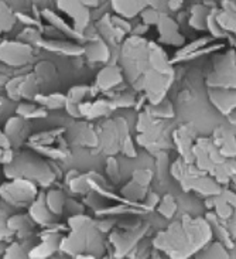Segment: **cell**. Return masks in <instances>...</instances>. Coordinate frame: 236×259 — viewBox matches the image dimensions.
<instances>
[{
  "instance_id": "50",
  "label": "cell",
  "mask_w": 236,
  "mask_h": 259,
  "mask_svg": "<svg viewBox=\"0 0 236 259\" xmlns=\"http://www.w3.org/2000/svg\"><path fill=\"white\" fill-rule=\"evenodd\" d=\"M16 20H21L24 24H27V26H34V27H41V24L38 23L37 20H34V19H31V17H28V16H26V14H16Z\"/></svg>"
},
{
  "instance_id": "18",
  "label": "cell",
  "mask_w": 236,
  "mask_h": 259,
  "mask_svg": "<svg viewBox=\"0 0 236 259\" xmlns=\"http://www.w3.org/2000/svg\"><path fill=\"white\" fill-rule=\"evenodd\" d=\"M208 98L211 104L225 116L235 111L236 92L233 88H208Z\"/></svg>"
},
{
  "instance_id": "49",
  "label": "cell",
  "mask_w": 236,
  "mask_h": 259,
  "mask_svg": "<svg viewBox=\"0 0 236 259\" xmlns=\"http://www.w3.org/2000/svg\"><path fill=\"white\" fill-rule=\"evenodd\" d=\"M120 152L126 156H129V157H136V150H134V145H133V140L132 138L127 135L123 140V143H122V149H120Z\"/></svg>"
},
{
  "instance_id": "54",
  "label": "cell",
  "mask_w": 236,
  "mask_h": 259,
  "mask_svg": "<svg viewBox=\"0 0 236 259\" xmlns=\"http://www.w3.org/2000/svg\"><path fill=\"white\" fill-rule=\"evenodd\" d=\"M47 2H50V0H34V3H37V5H44Z\"/></svg>"
},
{
  "instance_id": "28",
  "label": "cell",
  "mask_w": 236,
  "mask_h": 259,
  "mask_svg": "<svg viewBox=\"0 0 236 259\" xmlns=\"http://www.w3.org/2000/svg\"><path fill=\"white\" fill-rule=\"evenodd\" d=\"M41 16L45 20L49 21L53 27H56L58 31H61V33H64L65 35H68L71 38H75V40H85L83 35L78 34L77 31L74 30V27H70L68 23L64 20V19H61L56 12H53V10H50V9H42Z\"/></svg>"
},
{
  "instance_id": "31",
  "label": "cell",
  "mask_w": 236,
  "mask_h": 259,
  "mask_svg": "<svg viewBox=\"0 0 236 259\" xmlns=\"http://www.w3.org/2000/svg\"><path fill=\"white\" fill-rule=\"evenodd\" d=\"M209 7L205 5H195L191 9V14H190V26L195 30H207V17L209 13Z\"/></svg>"
},
{
  "instance_id": "40",
  "label": "cell",
  "mask_w": 236,
  "mask_h": 259,
  "mask_svg": "<svg viewBox=\"0 0 236 259\" xmlns=\"http://www.w3.org/2000/svg\"><path fill=\"white\" fill-rule=\"evenodd\" d=\"M216 9H211L207 17V30L211 33V37H215V38H226L229 37V33L223 31L222 28L218 26V23L215 20Z\"/></svg>"
},
{
  "instance_id": "17",
  "label": "cell",
  "mask_w": 236,
  "mask_h": 259,
  "mask_svg": "<svg viewBox=\"0 0 236 259\" xmlns=\"http://www.w3.org/2000/svg\"><path fill=\"white\" fill-rule=\"evenodd\" d=\"M63 234L57 231H49L42 234L41 242L38 245H33L28 251V258H50L53 253L60 249V244L63 239Z\"/></svg>"
},
{
  "instance_id": "22",
  "label": "cell",
  "mask_w": 236,
  "mask_h": 259,
  "mask_svg": "<svg viewBox=\"0 0 236 259\" xmlns=\"http://www.w3.org/2000/svg\"><path fill=\"white\" fill-rule=\"evenodd\" d=\"M7 227L19 239H28L34 231L35 223L28 214H10L7 218Z\"/></svg>"
},
{
  "instance_id": "27",
  "label": "cell",
  "mask_w": 236,
  "mask_h": 259,
  "mask_svg": "<svg viewBox=\"0 0 236 259\" xmlns=\"http://www.w3.org/2000/svg\"><path fill=\"white\" fill-rule=\"evenodd\" d=\"M115 109V106L112 104V101H95V102H86L79 104V113L81 116H86L89 119H95V118H101L104 115H108Z\"/></svg>"
},
{
  "instance_id": "41",
  "label": "cell",
  "mask_w": 236,
  "mask_h": 259,
  "mask_svg": "<svg viewBox=\"0 0 236 259\" xmlns=\"http://www.w3.org/2000/svg\"><path fill=\"white\" fill-rule=\"evenodd\" d=\"M177 211V203L175 198L171 194H166L163 197V200L159 203V212L164 218H173V215Z\"/></svg>"
},
{
  "instance_id": "32",
  "label": "cell",
  "mask_w": 236,
  "mask_h": 259,
  "mask_svg": "<svg viewBox=\"0 0 236 259\" xmlns=\"http://www.w3.org/2000/svg\"><path fill=\"white\" fill-rule=\"evenodd\" d=\"M146 186H141L137 182L134 180H130V182L126 184L125 187L122 189V196L125 197L127 201H132V203H139V201H143L146 198Z\"/></svg>"
},
{
  "instance_id": "30",
  "label": "cell",
  "mask_w": 236,
  "mask_h": 259,
  "mask_svg": "<svg viewBox=\"0 0 236 259\" xmlns=\"http://www.w3.org/2000/svg\"><path fill=\"white\" fill-rule=\"evenodd\" d=\"M33 246V242L30 239H20L10 242L6 246V251L3 253V258L6 259H17V258H28V251Z\"/></svg>"
},
{
  "instance_id": "53",
  "label": "cell",
  "mask_w": 236,
  "mask_h": 259,
  "mask_svg": "<svg viewBox=\"0 0 236 259\" xmlns=\"http://www.w3.org/2000/svg\"><path fill=\"white\" fill-rule=\"evenodd\" d=\"M182 5V0H168V6L171 9H178Z\"/></svg>"
},
{
  "instance_id": "33",
  "label": "cell",
  "mask_w": 236,
  "mask_h": 259,
  "mask_svg": "<svg viewBox=\"0 0 236 259\" xmlns=\"http://www.w3.org/2000/svg\"><path fill=\"white\" fill-rule=\"evenodd\" d=\"M65 196L61 190H50L49 193L45 194V203L49 205L50 211L60 217L64 212V205H65Z\"/></svg>"
},
{
  "instance_id": "9",
  "label": "cell",
  "mask_w": 236,
  "mask_h": 259,
  "mask_svg": "<svg viewBox=\"0 0 236 259\" xmlns=\"http://www.w3.org/2000/svg\"><path fill=\"white\" fill-rule=\"evenodd\" d=\"M137 131L139 143L149 150L154 152L167 146L166 126L163 123V119H157L147 112H141L137 122Z\"/></svg>"
},
{
  "instance_id": "47",
  "label": "cell",
  "mask_w": 236,
  "mask_h": 259,
  "mask_svg": "<svg viewBox=\"0 0 236 259\" xmlns=\"http://www.w3.org/2000/svg\"><path fill=\"white\" fill-rule=\"evenodd\" d=\"M37 108H38V106L34 105V104H30V102H21V104H19L17 108H16V113H17L19 116H21V118H26V119H28V118H30V115L34 112Z\"/></svg>"
},
{
  "instance_id": "37",
  "label": "cell",
  "mask_w": 236,
  "mask_h": 259,
  "mask_svg": "<svg viewBox=\"0 0 236 259\" xmlns=\"http://www.w3.org/2000/svg\"><path fill=\"white\" fill-rule=\"evenodd\" d=\"M16 23V14L10 6H7L3 0H0V34L7 33L13 28Z\"/></svg>"
},
{
  "instance_id": "16",
  "label": "cell",
  "mask_w": 236,
  "mask_h": 259,
  "mask_svg": "<svg viewBox=\"0 0 236 259\" xmlns=\"http://www.w3.org/2000/svg\"><path fill=\"white\" fill-rule=\"evenodd\" d=\"M3 132L10 142L12 147H20L26 140L30 138V125L26 118L21 116H13L7 120Z\"/></svg>"
},
{
  "instance_id": "43",
  "label": "cell",
  "mask_w": 236,
  "mask_h": 259,
  "mask_svg": "<svg viewBox=\"0 0 236 259\" xmlns=\"http://www.w3.org/2000/svg\"><path fill=\"white\" fill-rule=\"evenodd\" d=\"M35 78L42 79V81H49L56 77V65L49 63V61H42L35 67Z\"/></svg>"
},
{
  "instance_id": "5",
  "label": "cell",
  "mask_w": 236,
  "mask_h": 259,
  "mask_svg": "<svg viewBox=\"0 0 236 259\" xmlns=\"http://www.w3.org/2000/svg\"><path fill=\"white\" fill-rule=\"evenodd\" d=\"M193 157L197 167L214 177L219 184H226L235 176V159L223 157L208 138L195 139Z\"/></svg>"
},
{
  "instance_id": "45",
  "label": "cell",
  "mask_w": 236,
  "mask_h": 259,
  "mask_svg": "<svg viewBox=\"0 0 236 259\" xmlns=\"http://www.w3.org/2000/svg\"><path fill=\"white\" fill-rule=\"evenodd\" d=\"M152 176H153V173L149 170V168H140V170H136L134 173H133V177L132 180H134V182H137L139 184H141V186H149V183H150V180H152Z\"/></svg>"
},
{
  "instance_id": "48",
  "label": "cell",
  "mask_w": 236,
  "mask_h": 259,
  "mask_svg": "<svg viewBox=\"0 0 236 259\" xmlns=\"http://www.w3.org/2000/svg\"><path fill=\"white\" fill-rule=\"evenodd\" d=\"M106 168H108V175H109V177L112 179V182L118 183L119 179H120V175H119L118 171V161L115 160L113 157H111V159L108 160Z\"/></svg>"
},
{
  "instance_id": "51",
  "label": "cell",
  "mask_w": 236,
  "mask_h": 259,
  "mask_svg": "<svg viewBox=\"0 0 236 259\" xmlns=\"http://www.w3.org/2000/svg\"><path fill=\"white\" fill-rule=\"evenodd\" d=\"M115 224H116V221H115V220H105V221L97 223L98 228H99V231L102 232V234H105V232H108V231H111Z\"/></svg>"
},
{
  "instance_id": "6",
  "label": "cell",
  "mask_w": 236,
  "mask_h": 259,
  "mask_svg": "<svg viewBox=\"0 0 236 259\" xmlns=\"http://www.w3.org/2000/svg\"><path fill=\"white\" fill-rule=\"evenodd\" d=\"M171 175L180 182L181 187L185 191H194L204 197H215L222 191L221 184L214 177L200 170L194 163H187L181 157L173 163Z\"/></svg>"
},
{
  "instance_id": "29",
  "label": "cell",
  "mask_w": 236,
  "mask_h": 259,
  "mask_svg": "<svg viewBox=\"0 0 236 259\" xmlns=\"http://www.w3.org/2000/svg\"><path fill=\"white\" fill-rule=\"evenodd\" d=\"M195 258H207V259H225L229 258L230 255L226 252V248L223 245L222 242H218V241H209L208 244L205 246H202L201 249L194 255Z\"/></svg>"
},
{
  "instance_id": "55",
  "label": "cell",
  "mask_w": 236,
  "mask_h": 259,
  "mask_svg": "<svg viewBox=\"0 0 236 259\" xmlns=\"http://www.w3.org/2000/svg\"><path fill=\"white\" fill-rule=\"evenodd\" d=\"M0 105H2V99H0Z\"/></svg>"
},
{
  "instance_id": "12",
  "label": "cell",
  "mask_w": 236,
  "mask_h": 259,
  "mask_svg": "<svg viewBox=\"0 0 236 259\" xmlns=\"http://www.w3.org/2000/svg\"><path fill=\"white\" fill-rule=\"evenodd\" d=\"M33 58L31 46L24 41H0V63L9 67H24Z\"/></svg>"
},
{
  "instance_id": "19",
  "label": "cell",
  "mask_w": 236,
  "mask_h": 259,
  "mask_svg": "<svg viewBox=\"0 0 236 259\" xmlns=\"http://www.w3.org/2000/svg\"><path fill=\"white\" fill-rule=\"evenodd\" d=\"M211 140L223 157L235 159V125L216 127Z\"/></svg>"
},
{
  "instance_id": "23",
  "label": "cell",
  "mask_w": 236,
  "mask_h": 259,
  "mask_svg": "<svg viewBox=\"0 0 236 259\" xmlns=\"http://www.w3.org/2000/svg\"><path fill=\"white\" fill-rule=\"evenodd\" d=\"M82 54H85L86 58L92 63H106L111 58V50L108 47V44L99 37L92 38L90 41L85 44V47H82Z\"/></svg>"
},
{
  "instance_id": "38",
  "label": "cell",
  "mask_w": 236,
  "mask_h": 259,
  "mask_svg": "<svg viewBox=\"0 0 236 259\" xmlns=\"http://www.w3.org/2000/svg\"><path fill=\"white\" fill-rule=\"evenodd\" d=\"M10 205H7L5 201H0V241H10L13 238V232L9 230L7 227V218L10 217L12 211Z\"/></svg>"
},
{
  "instance_id": "20",
  "label": "cell",
  "mask_w": 236,
  "mask_h": 259,
  "mask_svg": "<svg viewBox=\"0 0 236 259\" xmlns=\"http://www.w3.org/2000/svg\"><path fill=\"white\" fill-rule=\"evenodd\" d=\"M27 208L28 215L35 224L41 225V227H50L56 223L57 215L50 211L49 205L45 203V193H38Z\"/></svg>"
},
{
  "instance_id": "24",
  "label": "cell",
  "mask_w": 236,
  "mask_h": 259,
  "mask_svg": "<svg viewBox=\"0 0 236 259\" xmlns=\"http://www.w3.org/2000/svg\"><path fill=\"white\" fill-rule=\"evenodd\" d=\"M221 10H216L215 20L218 26L226 33H235L236 19H235V3L232 0H222Z\"/></svg>"
},
{
  "instance_id": "3",
  "label": "cell",
  "mask_w": 236,
  "mask_h": 259,
  "mask_svg": "<svg viewBox=\"0 0 236 259\" xmlns=\"http://www.w3.org/2000/svg\"><path fill=\"white\" fill-rule=\"evenodd\" d=\"M68 225L71 232L61 239V251L75 258L102 256L105 251V239L92 218L83 214L70 215Z\"/></svg>"
},
{
  "instance_id": "1",
  "label": "cell",
  "mask_w": 236,
  "mask_h": 259,
  "mask_svg": "<svg viewBox=\"0 0 236 259\" xmlns=\"http://www.w3.org/2000/svg\"><path fill=\"white\" fill-rule=\"evenodd\" d=\"M122 72L136 91H145L150 105L166 98L173 82L174 68L161 46L139 35L127 38L122 47Z\"/></svg>"
},
{
  "instance_id": "21",
  "label": "cell",
  "mask_w": 236,
  "mask_h": 259,
  "mask_svg": "<svg viewBox=\"0 0 236 259\" xmlns=\"http://www.w3.org/2000/svg\"><path fill=\"white\" fill-rule=\"evenodd\" d=\"M123 81V72L118 65H106L99 71L95 78V87L99 91H108L118 87Z\"/></svg>"
},
{
  "instance_id": "52",
  "label": "cell",
  "mask_w": 236,
  "mask_h": 259,
  "mask_svg": "<svg viewBox=\"0 0 236 259\" xmlns=\"http://www.w3.org/2000/svg\"><path fill=\"white\" fill-rule=\"evenodd\" d=\"M81 2H82L83 6H86L89 9V7H97L101 0H81Z\"/></svg>"
},
{
  "instance_id": "36",
  "label": "cell",
  "mask_w": 236,
  "mask_h": 259,
  "mask_svg": "<svg viewBox=\"0 0 236 259\" xmlns=\"http://www.w3.org/2000/svg\"><path fill=\"white\" fill-rule=\"evenodd\" d=\"M34 101H37L40 105L50 108V109H60L65 106V95L63 94H49V95H42V94H37L34 97Z\"/></svg>"
},
{
  "instance_id": "13",
  "label": "cell",
  "mask_w": 236,
  "mask_h": 259,
  "mask_svg": "<svg viewBox=\"0 0 236 259\" xmlns=\"http://www.w3.org/2000/svg\"><path fill=\"white\" fill-rule=\"evenodd\" d=\"M56 3L58 10L67 14L74 21V30L79 35H83V31L86 30L90 20L89 9L83 6L81 0H56Z\"/></svg>"
},
{
  "instance_id": "42",
  "label": "cell",
  "mask_w": 236,
  "mask_h": 259,
  "mask_svg": "<svg viewBox=\"0 0 236 259\" xmlns=\"http://www.w3.org/2000/svg\"><path fill=\"white\" fill-rule=\"evenodd\" d=\"M13 147H12L10 142L6 138L5 132L0 129V163L2 164H6V163H9V161L13 159Z\"/></svg>"
},
{
  "instance_id": "15",
  "label": "cell",
  "mask_w": 236,
  "mask_h": 259,
  "mask_svg": "<svg viewBox=\"0 0 236 259\" xmlns=\"http://www.w3.org/2000/svg\"><path fill=\"white\" fill-rule=\"evenodd\" d=\"M173 139L178 152H180L181 159H184L187 163H194L193 146H194L195 139H197L194 127L191 125H182L177 131H174Z\"/></svg>"
},
{
  "instance_id": "10",
  "label": "cell",
  "mask_w": 236,
  "mask_h": 259,
  "mask_svg": "<svg viewBox=\"0 0 236 259\" xmlns=\"http://www.w3.org/2000/svg\"><path fill=\"white\" fill-rule=\"evenodd\" d=\"M97 136L98 145L101 143L106 153H116L122 149V143L127 136V123L122 118L109 120L97 131Z\"/></svg>"
},
{
  "instance_id": "46",
  "label": "cell",
  "mask_w": 236,
  "mask_h": 259,
  "mask_svg": "<svg viewBox=\"0 0 236 259\" xmlns=\"http://www.w3.org/2000/svg\"><path fill=\"white\" fill-rule=\"evenodd\" d=\"M160 16L161 13L157 12L156 9H143L141 10V19H143V23L145 24H157V21H159Z\"/></svg>"
},
{
  "instance_id": "2",
  "label": "cell",
  "mask_w": 236,
  "mask_h": 259,
  "mask_svg": "<svg viewBox=\"0 0 236 259\" xmlns=\"http://www.w3.org/2000/svg\"><path fill=\"white\" fill-rule=\"evenodd\" d=\"M212 239V227L204 218L184 215L153 239V248L170 258H190Z\"/></svg>"
},
{
  "instance_id": "44",
  "label": "cell",
  "mask_w": 236,
  "mask_h": 259,
  "mask_svg": "<svg viewBox=\"0 0 236 259\" xmlns=\"http://www.w3.org/2000/svg\"><path fill=\"white\" fill-rule=\"evenodd\" d=\"M112 104H113L115 108H119V106L129 108V106H132L134 104V95H133L132 92H123V94H120V95H118L116 98L113 99Z\"/></svg>"
},
{
  "instance_id": "4",
  "label": "cell",
  "mask_w": 236,
  "mask_h": 259,
  "mask_svg": "<svg viewBox=\"0 0 236 259\" xmlns=\"http://www.w3.org/2000/svg\"><path fill=\"white\" fill-rule=\"evenodd\" d=\"M7 179H24L41 187H50L56 182V173L50 163L35 150H20L13 159L3 164Z\"/></svg>"
},
{
  "instance_id": "39",
  "label": "cell",
  "mask_w": 236,
  "mask_h": 259,
  "mask_svg": "<svg viewBox=\"0 0 236 259\" xmlns=\"http://www.w3.org/2000/svg\"><path fill=\"white\" fill-rule=\"evenodd\" d=\"M67 183H68L70 189L74 193H77V194H88V191L90 190L89 182H88V175H79V173H77Z\"/></svg>"
},
{
  "instance_id": "26",
  "label": "cell",
  "mask_w": 236,
  "mask_h": 259,
  "mask_svg": "<svg viewBox=\"0 0 236 259\" xmlns=\"http://www.w3.org/2000/svg\"><path fill=\"white\" fill-rule=\"evenodd\" d=\"M113 10L122 17L132 19L147 7V0H111Z\"/></svg>"
},
{
  "instance_id": "25",
  "label": "cell",
  "mask_w": 236,
  "mask_h": 259,
  "mask_svg": "<svg viewBox=\"0 0 236 259\" xmlns=\"http://www.w3.org/2000/svg\"><path fill=\"white\" fill-rule=\"evenodd\" d=\"M33 44H37L42 49L49 50V51H54V53H60V54H65V56H81L83 53V49L78 44H72V42L67 41H58V40H42L41 35L35 40Z\"/></svg>"
},
{
  "instance_id": "11",
  "label": "cell",
  "mask_w": 236,
  "mask_h": 259,
  "mask_svg": "<svg viewBox=\"0 0 236 259\" xmlns=\"http://www.w3.org/2000/svg\"><path fill=\"white\" fill-rule=\"evenodd\" d=\"M147 230L149 225L137 223L136 227H125V230L122 231H112L109 241L116 251L115 256H126L127 252L133 251L140 239L146 235Z\"/></svg>"
},
{
  "instance_id": "35",
  "label": "cell",
  "mask_w": 236,
  "mask_h": 259,
  "mask_svg": "<svg viewBox=\"0 0 236 259\" xmlns=\"http://www.w3.org/2000/svg\"><path fill=\"white\" fill-rule=\"evenodd\" d=\"M146 112L157 118V119H167V118H173L174 116V109L173 105L170 104V101H167L166 98L163 99L161 102L156 104V105H149L146 108Z\"/></svg>"
},
{
  "instance_id": "7",
  "label": "cell",
  "mask_w": 236,
  "mask_h": 259,
  "mask_svg": "<svg viewBox=\"0 0 236 259\" xmlns=\"http://www.w3.org/2000/svg\"><path fill=\"white\" fill-rule=\"evenodd\" d=\"M37 194V184L24 179H9L0 184V200L12 208H27Z\"/></svg>"
},
{
  "instance_id": "14",
  "label": "cell",
  "mask_w": 236,
  "mask_h": 259,
  "mask_svg": "<svg viewBox=\"0 0 236 259\" xmlns=\"http://www.w3.org/2000/svg\"><path fill=\"white\" fill-rule=\"evenodd\" d=\"M157 31H159V38L161 44L173 46V47H182L185 38L180 34L177 23L167 14H161L159 21H157Z\"/></svg>"
},
{
  "instance_id": "8",
  "label": "cell",
  "mask_w": 236,
  "mask_h": 259,
  "mask_svg": "<svg viewBox=\"0 0 236 259\" xmlns=\"http://www.w3.org/2000/svg\"><path fill=\"white\" fill-rule=\"evenodd\" d=\"M208 88H233L236 87L235 50L219 54L212 60V70L207 78Z\"/></svg>"
},
{
  "instance_id": "34",
  "label": "cell",
  "mask_w": 236,
  "mask_h": 259,
  "mask_svg": "<svg viewBox=\"0 0 236 259\" xmlns=\"http://www.w3.org/2000/svg\"><path fill=\"white\" fill-rule=\"evenodd\" d=\"M211 41H212V37H201V38L195 40L194 42H191V44H188V46H184V47L175 54V58H174V60H170V61L173 64L175 63V61H181V60H188V57L191 56V54H194L195 51L201 50L202 47H207L208 42Z\"/></svg>"
}]
</instances>
